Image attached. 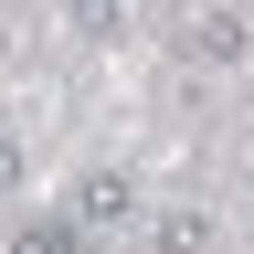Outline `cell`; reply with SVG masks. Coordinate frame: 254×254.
Segmentation results:
<instances>
[{
    "label": "cell",
    "instance_id": "cell-4",
    "mask_svg": "<svg viewBox=\"0 0 254 254\" xmlns=\"http://www.w3.org/2000/svg\"><path fill=\"white\" fill-rule=\"evenodd\" d=\"M85 233H74V212H21L11 222V254H74Z\"/></svg>",
    "mask_w": 254,
    "mask_h": 254
},
{
    "label": "cell",
    "instance_id": "cell-5",
    "mask_svg": "<svg viewBox=\"0 0 254 254\" xmlns=\"http://www.w3.org/2000/svg\"><path fill=\"white\" fill-rule=\"evenodd\" d=\"M64 21L85 43H127V0H64Z\"/></svg>",
    "mask_w": 254,
    "mask_h": 254
},
{
    "label": "cell",
    "instance_id": "cell-2",
    "mask_svg": "<svg viewBox=\"0 0 254 254\" xmlns=\"http://www.w3.org/2000/svg\"><path fill=\"white\" fill-rule=\"evenodd\" d=\"M244 53H254L244 11H190V21H180V64H212V74H233Z\"/></svg>",
    "mask_w": 254,
    "mask_h": 254
},
{
    "label": "cell",
    "instance_id": "cell-1",
    "mask_svg": "<svg viewBox=\"0 0 254 254\" xmlns=\"http://www.w3.org/2000/svg\"><path fill=\"white\" fill-rule=\"evenodd\" d=\"M64 212H74V233H127V222H138L148 201H138V180H127V170H85Z\"/></svg>",
    "mask_w": 254,
    "mask_h": 254
},
{
    "label": "cell",
    "instance_id": "cell-6",
    "mask_svg": "<svg viewBox=\"0 0 254 254\" xmlns=\"http://www.w3.org/2000/svg\"><path fill=\"white\" fill-rule=\"evenodd\" d=\"M0 190H21V148L11 138H0Z\"/></svg>",
    "mask_w": 254,
    "mask_h": 254
},
{
    "label": "cell",
    "instance_id": "cell-3",
    "mask_svg": "<svg viewBox=\"0 0 254 254\" xmlns=\"http://www.w3.org/2000/svg\"><path fill=\"white\" fill-rule=\"evenodd\" d=\"M138 233H148V254H212V244H222V212L159 201V212H138Z\"/></svg>",
    "mask_w": 254,
    "mask_h": 254
}]
</instances>
